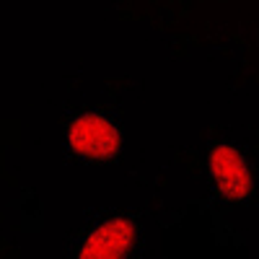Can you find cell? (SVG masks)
I'll return each mask as SVG.
<instances>
[{"label":"cell","instance_id":"obj_1","mask_svg":"<svg viewBox=\"0 0 259 259\" xmlns=\"http://www.w3.org/2000/svg\"><path fill=\"white\" fill-rule=\"evenodd\" d=\"M70 143L85 156H109L117 150L119 135L117 127L101 114H83L70 130Z\"/></svg>","mask_w":259,"mask_h":259},{"label":"cell","instance_id":"obj_2","mask_svg":"<svg viewBox=\"0 0 259 259\" xmlns=\"http://www.w3.org/2000/svg\"><path fill=\"white\" fill-rule=\"evenodd\" d=\"M130 239H133V228L127 221H109L85 239L80 259H119Z\"/></svg>","mask_w":259,"mask_h":259},{"label":"cell","instance_id":"obj_3","mask_svg":"<svg viewBox=\"0 0 259 259\" xmlns=\"http://www.w3.org/2000/svg\"><path fill=\"white\" fill-rule=\"evenodd\" d=\"M210 168L215 182L221 184V189L228 197H244L249 192V174L244 158L233 148H215L210 156Z\"/></svg>","mask_w":259,"mask_h":259}]
</instances>
